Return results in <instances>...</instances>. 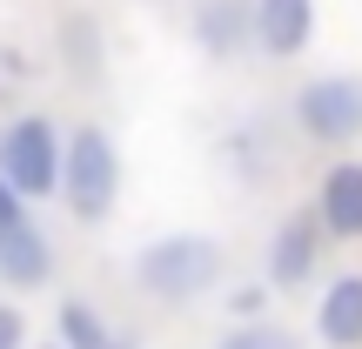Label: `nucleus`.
<instances>
[{"instance_id": "f257e3e1", "label": "nucleus", "mask_w": 362, "mask_h": 349, "mask_svg": "<svg viewBox=\"0 0 362 349\" xmlns=\"http://www.w3.org/2000/svg\"><path fill=\"white\" fill-rule=\"evenodd\" d=\"M221 269H228V248H221L215 235H194V229L155 235V242L134 256V282H141V296L168 302V309H188V302L215 296Z\"/></svg>"}, {"instance_id": "f03ea898", "label": "nucleus", "mask_w": 362, "mask_h": 349, "mask_svg": "<svg viewBox=\"0 0 362 349\" xmlns=\"http://www.w3.org/2000/svg\"><path fill=\"white\" fill-rule=\"evenodd\" d=\"M61 202L74 222H107L121 202V148L107 128H74L67 135V155H61Z\"/></svg>"}, {"instance_id": "7ed1b4c3", "label": "nucleus", "mask_w": 362, "mask_h": 349, "mask_svg": "<svg viewBox=\"0 0 362 349\" xmlns=\"http://www.w3.org/2000/svg\"><path fill=\"white\" fill-rule=\"evenodd\" d=\"M61 128H54L47 115H13L7 128H0V181H7L21 202H47V195H61Z\"/></svg>"}, {"instance_id": "20e7f679", "label": "nucleus", "mask_w": 362, "mask_h": 349, "mask_svg": "<svg viewBox=\"0 0 362 349\" xmlns=\"http://www.w3.org/2000/svg\"><path fill=\"white\" fill-rule=\"evenodd\" d=\"M296 128L309 135V142H329V148L356 142V135H362V81L356 74H315V81H302Z\"/></svg>"}, {"instance_id": "39448f33", "label": "nucleus", "mask_w": 362, "mask_h": 349, "mask_svg": "<svg viewBox=\"0 0 362 349\" xmlns=\"http://www.w3.org/2000/svg\"><path fill=\"white\" fill-rule=\"evenodd\" d=\"M322 222H315V208H296V215H282V229L269 235V248H262V275H269V289L282 296V289H302L315 282V269H322Z\"/></svg>"}, {"instance_id": "423d86ee", "label": "nucleus", "mask_w": 362, "mask_h": 349, "mask_svg": "<svg viewBox=\"0 0 362 349\" xmlns=\"http://www.w3.org/2000/svg\"><path fill=\"white\" fill-rule=\"evenodd\" d=\"M315 222L329 242H362V161H329L315 181Z\"/></svg>"}, {"instance_id": "0eeeda50", "label": "nucleus", "mask_w": 362, "mask_h": 349, "mask_svg": "<svg viewBox=\"0 0 362 349\" xmlns=\"http://www.w3.org/2000/svg\"><path fill=\"white\" fill-rule=\"evenodd\" d=\"M255 7V47L269 61H296L315 40V0H248Z\"/></svg>"}, {"instance_id": "6e6552de", "label": "nucleus", "mask_w": 362, "mask_h": 349, "mask_svg": "<svg viewBox=\"0 0 362 349\" xmlns=\"http://www.w3.org/2000/svg\"><path fill=\"white\" fill-rule=\"evenodd\" d=\"M54 275V242L34 215L0 229V289H47Z\"/></svg>"}, {"instance_id": "1a4fd4ad", "label": "nucleus", "mask_w": 362, "mask_h": 349, "mask_svg": "<svg viewBox=\"0 0 362 349\" xmlns=\"http://www.w3.org/2000/svg\"><path fill=\"white\" fill-rule=\"evenodd\" d=\"M194 47L208 61H235L242 47H255V7L248 0H202L194 7Z\"/></svg>"}, {"instance_id": "9d476101", "label": "nucleus", "mask_w": 362, "mask_h": 349, "mask_svg": "<svg viewBox=\"0 0 362 349\" xmlns=\"http://www.w3.org/2000/svg\"><path fill=\"white\" fill-rule=\"evenodd\" d=\"M315 336L329 349H362V275L356 269L329 275V289L315 296Z\"/></svg>"}, {"instance_id": "9b49d317", "label": "nucleus", "mask_w": 362, "mask_h": 349, "mask_svg": "<svg viewBox=\"0 0 362 349\" xmlns=\"http://www.w3.org/2000/svg\"><path fill=\"white\" fill-rule=\"evenodd\" d=\"M61 61L74 67V81L101 74V21L94 13H67L61 21Z\"/></svg>"}, {"instance_id": "f8f14e48", "label": "nucleus", "mask_w": 362, "mask_h": 349, "mask_svg": "<svg viewBox=\"0 0 362 349\" xmlns=\"http://www.w3.org/2000/svg\"><path fill=\"white\" fill-rule=\"evenodd\" d=\"M54 343H61V349H107V343H115V329H107L101 309H88V302H61Z\"/></svg>"}, {"instance_id": "ddd939ff", "label": "nucleus", "mask_w": 362, "mask_h": 349, "mask_svg": "<svg viewBox=\"0 0 362 349\" xmlns=\"http://www.w3.org/2000/svg\"><path fill=\"white\" fill-rule=\"evenodd\" d=\"M208 349H302L288 329H275V323H235V329H221Z\"/></svg>"}, {"instance_id": "4468645a", "label": "nucleus", "mask_w": 362, "mask_h": 349, "mask_svg": "<svg viewBox=\"0 0 362 349\" xmlns=\"http://www.w3.org/2000/svg\"><path fill=\"white\" fill-rule=\"evenodd\" d=\"M34 81V67H27V47H13V40H0V108L13 101V94Z\"/></svg>"}, {"instance_id": "2eb2a0df", "label": "nucleus", "mask_w": 362, "mask_h": 349, "mask_svg": "<svg viewBox=\"0 0 362 349\" xmlns=\"http://www.w3.org/2000/svg\"><path fill=\"white\" fill-rule=\"evenodd\" d=\"M228 309H235V323H262V309H269V282H242L228 296Z\"/></svg>"}, {"instance_id": "dca6fc26", "label": "nucleus", "mask_w": 362, "mask_h": 349, "mask_svg": "<svg viewBox=\"0 0 362 349\" xmlns=\"http://www.w3.org/2000/svg\"><path fill=\"white\" fill-rule=\"evenodd\" d=\"M0 349H27V316H21V302H7V296H0Z\"/></svg>"}, {"instance_id": "f3484780", "label": "nucleus", "mask_w": 362, "mask_h": 349, "mask_svg": "<svg viewBox=\"0 0 362 349\" xmlns=\"http://www.w3.org/2000/svg\"><path fill=\"white\" fill-rule=\"evenodd\" d=\"M13 222H27V202L7 188V181H0V229H13Z\"/></svg>"}, {"instance_id": "a211bd4d", "label": "nucleus", "mask_w": 362, "mask_h": 349, "mask_svg": "<svg viewBox=\"0 0 362 349\" xmlns=\"http://www.w3.org/2000/svg\"><path fill=\"white\" fill-rule=\"evenodd\" d=\"M107 349H141V343H134V336H115V343H107Z\"/></svg>"}, {"instance_id": "6ab92c4d", "label": "nucleus", "mask_w": 362, "mask_h": 349, "mask_svg": "<svg viewBox=\"0 0 362 349\" xmlns=\"http://www.w3.org/2000/svg\"><path fill=\"white\" fill-rule=\"evenodd\" d=\"M47 349H61V343H47Z\"/></svg>"}]
</instances>
